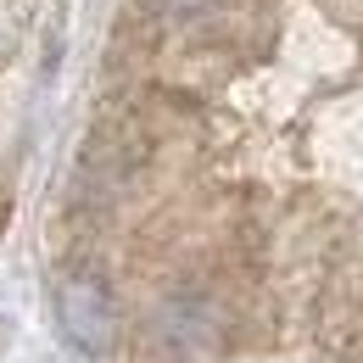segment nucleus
Instances as JSON below:
<instances>
[{
  "mask_svg": "<svg viewBox=\"0 0 363 363\" xmlns=\"http://www.w3.org/2000/svg\"><path fill=\"white\" fill-rule=\"evenodd\" d=\"M50 308H56V330L73 352L84 358H106L123 335V318H118V296L112 285L95 269H67L56 274V291H50Z\"/></svg>",
  "mask_w": 363,
  "mask_h": 363,
  "instance_id": "1",
  "label": "nucleus"
},
{
  "mask_svg": "<svg viewBox=\"0 0 363 363\" xmlns=\"http://www.w3.org/2000/svg\"><path fill=\"white\" fill-rule=\"evenodd\" d=\"M162 17H201V11H213L218 0H151Z\"/></svg>",
  "mask_w": 363,
  "mask_h": 363,
  "instance_id": "4",
  "label": "nucleus"
},
{
  "mask_svg": "<svg viewBox=\"0 0 363 363\" xmlns=\"http://www.w3.org/2000/svg\"><path fill=\"white\" fill-rule=\"evenodd\" d=\"M145 162V140L129 129V123H101L84 145V174L95 184H123Z\"/></svg>",
  "mask_w": 363,
  "mask_h": 363,
  "instance_id": "3",
  "label": "nucleus"
},
{
  "mask_svg": "<svg viewBox=\"0 0 363 363\" xmlns=\"http://www.w3.org/2000/svg\"><path fill=\"white\" fill-rule=\"evenodd\" d=\"M151 335L174 358H213L229 335V318L213 296H168L151 313Z\"/></svg>",
  "mask_w": 363,
  "mask_h": 363,
  "instance_id": "2",
  "label": "nucleus"
}]
</instances>
